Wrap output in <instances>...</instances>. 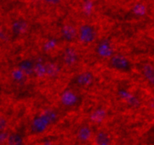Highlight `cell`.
I'll list each match as a JSON object with an SVG mask.
<instances>
[{
    "instance_id": "obj_14",
    "label": "cell",
    "mask_w": 154,
    "mask_h": 145,
    "mask_svg": "<svg viewBox=\"0 0 154 145\" xmlns=\"http://www.w3.org/2000/svg\"><path fill=\"white\" fill-rule=\"evenodd\" d=\"M60 72V67L54 62H49L45 64V75L49 77H54Z\"/></svg>"
},
{
    "instance_id": "obj_2",
    "label": "cell",
    "mask_w": 154,
    "mask_h": 145,
    "mask_svg": "<svg viewBox=\"0 0 154 145\" xmlns=\"http://www.w3.org/2000/svg\"><path fill=\"white\" fill-rule=\"evenodd\" d=\"M109 65L121 72H127L131 69V62L123 54H116L109 57Z\"/></svg>"
},
{
    "instance_id": "obj_16",
    "label": "cell",
    "mask_w": 154,
    "mask_h": 145,
    "mask_svg": "<svg viewBox=\"0 0 154 145\" xmlns=\"http://www.w3.org/2000/svg\"><path fill=\"white\" fill-rule=\"evenodd\" d=\"M36 73L39 76L45 75V64L41 60L34 62V73Z\"/></svg>"
},
{
    "instance_id": "obj_11",
    "label": "cell",
    "mask_w": 154,
    "mask_h": 145,
    "mask_svg": "<svg viewBox=\"0 0 154 145\" xmlns=\"http://www.w3.org/2000/svg\"><path fill=\"white\" fill-rule=\"evenodd\" d=\"M142 75L149 85H154V66L146 63L142 66Z\"/></svg>"
},
{
    "instance_id": "obj_5",
    "label": "cell",
    "mask_w": 154,
    "mask_h": 145,
    "mask_svg": "<svg viewBox=\"0 0 154 145\" xmlns=\"http://www.w3.org/2000/svg\"><path fill=\"white\" fill-rule=\"evenodd\" d=\"M60 37L66 42H72L77 38V29L72 24L66 23L60 29Z\"/></svg>"
},
{
    "instance_id": "obj_12",
    "label": "cell",
    "mask_w": 154,
    "mask_h": 145,
    "mask_svg": "<svg viewBox=\"0 0 154 145\" xmlns=\"http://www.w3.org/2000/svg\"><path fill=\"white\" fill-rule=\"evenodd\" d=\"M61 100L63 104L67 105V106H72L75 104L77 96L73 91L67 90V91H65L61 95Z\"/></svg>"
},
{
    "instance_id": "obj_6",
    "label": "cell",
    "mask_w": 154,
    "mask_h": 145,
    "mask_svg": "<svg viewBox=\"0 0 154 145\" xmlns=\"http://www.w3.org/2000/svg\"><path fill=\"white\" fill-rule=\"evenodd\" d=\"M97 52L103 57H110L113 55V48L112 42L107 39L100 41L97 45Z\"/></svg>"
},
{
    "instance_id": "obj_17",
    "label": "cell",
    "mask_w": 154,
    "mask_h": 145,
    "mask_svg": "<svg viewBox=\"0 0 154 145\" xmlns=\"http://www.w3.org/2000/svg\"><path fill=\"white\" fill-rule=\"evenodd\" d=\"M8 145H23V137L18 134H14L8 137Z\"/></svg>"
},
{
    "instance_id": "obj_8",
    "label": "cell",
    "mask_w": 154,
    "mask_h": 145,
    "mask_svg": "<svg viewBox=\"0 0 154 145\" xmlns=\"http://www.w3.org/2000/svg\"><path fill=\"white\" fill-rule=\"evenodd\" d=\"M94 143L95 145H112V139L107 131L100 129L94 135Z\"/></svg>"
},
{
    "instance_id": "obj_3",
    "label": "cell",
    "mask_w": 154,
    "mask_h": 145,
    "mask_svg": "<svg viewBox=\"0 0 154 145\" xmlns=\"http://www.w3.org/2000/svg\"><path fill=\"white\" fill-rule=\"evenodd\" d=\"M51 125L46 118L41 113L39 115H37L34 119L32 120V123H31V131L35 134H39V133H42L47 128L48 125Z\"/></svg>"
},
{
    "instance_id": "obj_9",
    "label": "cell",
    "mask_w": 154,
    "mask_h": 145,
    "mask_svg": "<svg viewBox=\"0 0 154 145\" xmlns=\"http://www.w3.org/2000/svg\"><path fill=\"white\" fill-rule=\"evenodd\" d=\"M94 79V76L90 71H85L77 75L75 78V83L80 86H87L91 85Z\"/></svg>"
},
{
    "instance_id": "obj_18",
    "label": "cell",
    "mask_w": 154,
    "mask_h": 145,
    "mask_svg": "<svg viewBox=\"0 0 154 145\" xmlns=\"http://www.w3.org/2000/svg\"><path fill=\"white\" fill-rule=\"evenodd\" d=\"M8 125V121L5 118L0 116V130H2L5 128Z\"/></svg>"
},
{
    "instance_id": "obj_4",
    "label": "cell",
    "mask_w": 154,
    "mask_h": 145,
    "mask_svg": "<svg viewBox=\"0 0 154 145\" xmlns=\"http://www.w3.org/2000/svg\"><path fill=\"white\" fill-rule=\"evenodd\" d=\"M79 59V54L76 50L72 47H66L63 50L62 60L65 65L68 66L75 64Z\"/></svg>"
},
{
    "instance_id": "obj_7",
    "label": "cell",
    "mask_w": 154,
    "mask_h": 145,
    "mask_svg": "<svg viewBox=\"0 0 154 145\" xmlns=\"http://www.w3.org/2000/svg\"><path fill=\"white\" fill-rule=\"evenodd\" d=\"M28 27L26 20L23 17L15 18L11 23V31L14 35H20L24 33Z\"/></svg>"
},
{
    "instance_id": "obj_13",
    "label": "cell",
    "mask_w": 154,
    "mask_h": 145,
    "mask_svg": "<svg viewBox=\"0 0 154 145\" xmlns=\"http://www.w3.org/2000/svg\"><path fill=\"white\" fill-rule=\"evenodd\" d=\"M91 130L87 125L80 127L77 131V137L79 140L82 142H86L89 140L91 137Z\"/></svg>"
},
{
    "instance_id": "obj_10",
    "label": "cell",
    "mask_w": 154,
    "mask_h": 145,
    "mask_svg": "<svg viewBox=\"0 0 154 145\" xmlns=\"http://www.w3.org/2000/svg\"><path fill=\"white\" fill-rule=\"evenodd\" d=\"M17 67L26 76H32L34 73V62L29 59L20 60Z\"/></svg>"
},
{
    "instance_id": "obj_1",
    "label": "cell",
    "mask_w": 154,
    "mask_h": 145,
    "mask_svg": "<svg viewBox=\"0 0 154 145\" xmlns=\"http://www.w3.org/2000/svg\"><path fill=\"white\" fill-rule=\"evenodd\" d=\"M97 30L91 23H82L77 29V38L83 44H91L95 41Z\"/></svg>"
},
{
    "instance_id": "obj_15",
    "label": "cell",
    "mask_w": 154,
    "mask_h": 145,
    "mask_svg": "<svg viewBox=\"0 0 154 145\" xmlns=\"http://www.w3.org/2000/svg\"><path fill=\"white\" fill-rule=\"evenodd\" d=\"M106 112L104 108H97L91 113V119L93 122H100L106 117Z\"/></svg>"
}]
</instances>
